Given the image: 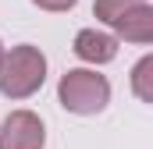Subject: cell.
Here are the masks:
<instances>
[{
    "mask_svg": "<svg viewBox=\"0 0 153 149\" xmlns=\"http://www.w3.org/2000/svg\"><path fill=\"white\" fill-rule=\"evenodd\" d=\"M46 82V57L39 53V46H11V53H4L0 64V92L7 100H29L39 92V85Z\"/></svg>",
    "mask_w": 153,
    "mask_h": 149,
    "instance_id": "1",
    "label": "cell"
},
{
    "mask_svg": "<svg viewBox=\"0 0 153 149\" xmlns=\"http://www.w3.org/2000/svg\"><path fill=\"white\" fill-rule=\"evenodd\" d=\"M57 100L61 107L71 114H100L111 103V82L103 74L89 71V68H75V71L61 74L57 85Z\"/></svg>",
    "mask_w": 153,
    "mask_h": 149,
    "instance_id": "2",
    "label": "cell"
},
{
    "mask_svg": "<svg viewBox=\"0 0 153 149\" xmlns=\"http://www.w3.org/2000/svg\"><path fill=\"white\" fill-rule=\"evenodd\" d=\"M46 128L32 110H11L0 128V149H43Z\"/></svg>",
    "mask_w": 153,
    "mask_h": 149,
    "instance_id": "3",
    "label": "cell"
},
{
    "mask_svg": "<svg viewBox=\"0 0 153 149\" xmlns=\"http://www.w3.org/2000/svg\"><path fill=\"white\" fill-rule=\"evenodd\" d=\"M111 29H114L117 39H125V43H153V7L143 4V0L132 4Z\"/></svg>",
    "mask_w": 153,
    "mask_h": 149,
    "instance_id": "4",
    "label": "cell"
},
{
    "mask_svg": "<svg viewBox=\"0 0 153 149\" xmlns=\"http://www.w3.org/2000/svg\"><path fill=\"white\" fill-rule=\"evenodd\" d=\"M75 57L85 60V64H111L117 57V36L96 32V29H82L75 36Z\"/></svg>",
    "mask_w": 153,
    "mask_h": 149,
    "instance_id": "5",
    "label": "cell"
},
{
    "mask_svg": "<svg viewBox=\"0 0 153 149\" xmlns=\"http://www.w3.org/2000/svg\"><path fill=\"white\" fill-rule=\"evenodd\" d=\"M132 92L143 103H153V53L135 60V68H132Z\"/></svg>",
    "mask_w": 153,
    "mask_h": 149,
    "instance_id": "6",
    "label": "cell"
},
{
    "mask_svg": "<svg viewBox=\"0 0 153 149\" xmlns=\"http://www.w3.org/2000/svg\"><path fill=\"white\" fill-rule=\"evenodd\" d=\"M132 4H139V0H96V4H93V14H96L100 21L114 25V21L128 11V7H132Z\"/></svg>",
    "mask_w": 153,
    "mask_h": 149,
    "instance_id": "7",
    "label": "cell"
},
{
    "mask_svg": "<svg viewBox=\"0 0 153 149\" xmlns=\"http://www.w3.org/2000/svg\"><path fill=\"white\" fill-rule=\"evenodd\" d=\"M36 7H43V11H71L78 0H32Z\"/></svg>",
    "mask_w": 153,
    "mask_h": 149,
    "instance_id": "8",
    "label": "cell"
},
{
    "mask_svg": "<svg viewBox=\"0 0 153 149\" xmlns=\"http://www.w3.org/2000/svg\"><path fill=\"white\" fill-rule=\"evenodd\" d=\"M0 64H4V46H0Z\"/></svg>",
    "mask_w": 153,
    "mask_h": 149,
    "instance_id": "9",
    "label": "cell"
}]
</instances>
